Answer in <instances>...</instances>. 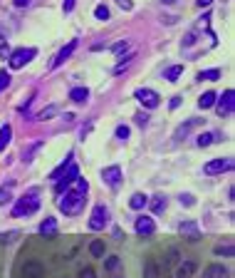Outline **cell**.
<instances>
[{"label":"cell","mask_w":235,"mask_h":278,"mask_svg":"<svg viewBox=\"0 0 235 278\" xmlns=\"http://www.w3.org/2000/svg\"><path fill=\"white\" fill-rule=\"evenodd\" d=\"M213 253H215V256H233V246H230V244H228V246H215Z\"/></svg>","instance_id":"obj_35"},{"label":"cell","mask_w":235,"mask_h":278,"mask_svg":"<svg viewBox=\"0 0 235 278\" xmlns=\"http://www.w3.org/2000/svg\"><path fill=\"white\" fill-rule=\"evenodd\" d=\"M183 75V65H171L166 72H164V80H169V82H178V77Z\"/></svg>","instance_id":"obj_26"},{"label":"cell","mask_w":235,"mask_h":278,"mask_svg":"<svg viewBox=\"0 0 235 278\" xmlns=\"http://www.w3.org/2000/svg\"><path fill=\"white\" fill-rule=\"evenodd\" d=\"M20 276H23V278H45V266H42L37 258H30V261L23 263Z\"/></svg>","instance_id":"obj_9"},{"label":"cell","mask_w":235,"mask_h":278,"mask_svg":"<svg viewBox=\"0 0 235 278\" xmlns=\"http://www.w3.org/2000/svg\"><path fill=\"white\" fill-rule=\"evenodd\" d=\"M126 50H129V42H126V40H119V42L112 45V52H114V55H121V52H126Z\"/></svg>","instance_id":"obj_33"},{"label":"cell","mask_w":235,"mask_h":278,"mask_svg":"<svg viewBox=\"0 0 235 278\" xmlns=\"http://www.w3.org/2000/svg\"><path fill=\"white\" fill-rule=\"evenodd\" d=\"M129 132H131V129H129L126 124H119V127H117V132H114V134H117V139H121V142H126V139H129Z\"/></svg>","instance_id":"obj_34"},{"label":"cell","mask_w":235,"mask_h":278,"mask_svg":"<svg viewBox=\"0 0 235 278\" xmlns=\"http://www.w3.org/2000/svg\"><path fill=\"white\" fill-rule=\"evenodd\" d=\"M233 169V159L230 156H218V159H210L203 164V174L206 177H215V174H223V172H230Z\"/></svg>","instance_id":"obj_5"},{"label":"cell","mask_w":235,"mask_h":278,"mask_svg":"<svg viewBox=\"0 0 235 278\" xmlns=\"http://www.w3.org/2000/svg\"><path fill=\"white\" fill-rule=\"evenodd\" d=\"M117 3L124 8V10H134V3H131V0H117Z\"/></svg>","instance_id":"obj_44"},{"label":"cell","mask_w":235,"mask_h":278,"mask_svg":"<svg viewBox=\"0 0 235 278\" xmlns=\"http://www.w3.org/2000/svg\"><path fill=\"white\" fill-rule=\"evenodd\" d=\"M10 139H13V127L10 124H3L0 127V152L10 144Z\"/></svg>","instance_id":"obj_25"},{"label":"cell","mask_w":235,"mask_h":278,"mask_svg":"<svg viewBox=\"0 0 235 278\" xmlns=\"http://www.w3.org/2000/svg\"><path fill=\"white\" fill-rule=\"evenodd\" d=\"M119 266H121V258H119V256H112V258L104 261V268H107V271H117Z\"/></svg>","instance_id":"obj_32"},{"label":"cell","mask_w":235,"mask_h":278,"mask_svg":"<svg viewBox=\"0 0 235 278\" xmlns=\"http://www.w3.org/2000/svg\"><path fill=\"white\" fill-rule=\"evenodd\" d=\"M134 120H136V124H139V127H146V124H148V117L144 115V112H139V115H136Z\"/></svg>","instance_id":"obj_41"},{"label":"cell","mask_w":235,"mask_h":278,"mask_svg":"<svg viewBox=\"0 0 235 278\" xmlns=\"http://www.w3.org/2000/svg\"><path fill=\"white\" fill-rule=\"evenodd\" d=\"M223 139V134L220 132H203V134H198L196 137V144L201 147V149H206L210 144H215V142H220Z\"/></svg>","instance_id":"obj_14"},{"label":"cell","mask_w":235,"mask_h":278,"mask_svg":"<svg viewBox=\"0 0 235 278\" xmlns=\"http://www.w3.org/2000/svg\"><path fill=\"white\" fill-rule=\"evenodd\" d=\"M134 97L146 107V109H156L159 104H161V94L156 92V90H148V87H141V90H136Z\"/></svg>","instance_id":"obj_8"},{"label":"cell","mask_w":235,"mask_h":278,"mask_svg":"<svg viewBox=\"0 0 235 278\" xmlns=\"http://www.w3.org/2000/svg\"><path fill=\"white\" fill-rule=\"evenodd\" d=\"M161 3H166V5H174V3H176V0H161Z\"/></svg>","instance_id":"obj_49"},{"label":"cell","mask_w":235,"mask_h":278,"mask_svg":"<svg viewBox=\"0 0 235 278\" xmlns=\"http://www.w3.org/2000/svg\"><path fill=\"white\" fill-rule=\"evenodd\" d=\"M131 58H134V55H129V58H126L124 62H119L117 67H114V75H121V72H124V70H126V67L131 65Z\"/></svg>","instance_id":"obj_38"},{"label":"cell","mask_w":235,"mask_h":278,"mask_svg":"<svg viewBox=\"0 0 235 278\" xmlns=\"http://www.w3.org/2000/svg\"><path fill=\"white\" fill-rule=\"evenodd\" d=\"M72 161H74V154H72V152H69V154H67V159H64V161H62V164H59L57 169H55V172H50V177H47V179H52V182H57L59 177H62V174H64V169H67V166H69V164H72Z\"/></svg>","instance_id":"obj_21"},{"label":"cell","mask_w":235,"mask_h":278,"mask_svg":"<svg viewBox=\"0 0 235 278\" xmlns=\"http://www.w3.org/2000/svg\"><path fill=\"white\" fill-rule=\"evenodd\" d=\"M107 224H109V209L104 204H97L92 209V216H89V229L92 231H102Z\"/></svg>","instance_id":"obj_6"},{"label":"cell","mask_w":235,"mask_h":278,"mask_svg":"<svg viewBox=\"0 0 235 278\" xmlns=\"http://www.w3.org/2000/svg\"><path fill=\"white\" fill-rule=\"evenodd\" d=\"M166 204H169L166 196H164V194H156V196L151 199V211H153V214H164V211H166Z\"/></svg>","instance_id":"obj_22"},{"label":"cell","mask_w":235,"mask_h":278,"mask_svg":"<svg viewBox=\"0 0 235 278\" xmlns=\"http://www.w3.org/2000/svg\"><path fill=\"white\" fill-rule=\"evenodd\" d=\"M89 191V184L87 179H82V177H77V182L69 186L67 191H62L57 199V206L62 214H67V216H74V214H80L82 209H85V196H87Z\"/></svg>","instance_id":"obj_1"},{"label":"cell","mask_w":235,"mask_h":278,"mask_svg":"<svg viewBox=\"0 0 235 278\" xmlns=\"http://www.w3.org/2000/svg\"><path fill=\"white\" fill-rule=\"evenodd\" d=\"M178 201H181L183 206H193V204H196V199H193V194H181V196H178Z\"/></svg>","instance_id":"obj_37"},{"label":"cell","mask_w":235,"mask_h":278,"mask_svg":"<svg viewBox=\"0 0 235 278\" xmlns=\"http://www.w3.org/2000/svg\"><path fill=\"white\" fill-rule=\"evenodd\" d=\"M178 104H181V97H174V99H171V109H176Z\"/></svg>","instance_id":"obj_47"},{"label":"cell","mask_w":235,"mask_h":278,"mask_svg":"<svg viewBox=\"0 0 235 278\" xmlns=\"http://www.w3.org/2000/svg\"><path fill=\"white\" fill-rule=\"evenodd\" d=\"M201 122H203V120H188V122H183V124H181V127L176 129L174 139H186V137H188V134H191V132H193V129H196V127H198Z\"/></svg>","instance_id":"obj_17"},{"label":"cell","mask_w":235,"mask_h":278,"mask_svg":"<svg viewBox=\"0 0 235 278\" xmlns=\"http://www.w3.org/2000/svg\"><path fill=\"white\" fill-rule=\"evenodd\" d=\"M104 251H107L104 241H92V244H89V253H92L94 258H102V256H104Z\"/></svg>","instance_id":"obj_29"},{"label":"cell","mask_w":235,"mask_h":278,"mask_svg":"<svg viewBox=\"0 0 235 278\" xmlns=\"http://www.w3.org/2000/svg\"><path fill=\"white\" fill-rule=\"evenodd\" d=\"M220 70L218 67H213V70H203V72H198V80L201 82H215V80H220Z\"/></svg>","instance_id":"obj_24"},{"label":"cell","mask_w":235,"mask_h":278,"mask_svg":"<svg viewBox=\"0 0 235 278\" xmlns=\"http://www.w3.org/2000/svg\"><path fill=\"white\" fill-rule=\"evenodd\" d=\"M203 278H230V271L225 266H220V263H210L203 271Z\"/></svg>","instance_id":"obj_15"},{"label":"cell","mask_w":235,"mask_h":278,"mask_svg":"<svg viewBox=\"0 0 235 278\" xmlns=\"http://www.w3.org/2000/svg\"><path fill=\"white\" fill-rule=\"evenodd\" d=\"M178 231H181L183 239H191V241H198V239H201V229H198L196 221H181Z\"/></svg>","instance_id":"obj_12"},{"label":"cell","mask_w":235,"mask_h":278,"mask_svg":"<svg viewBox=\"0 0 235 278\" xmlns=\"http://www.w3.org/2000/svg\"><path fill=\"white\" fill-rule=\"evenodd\" d=\"M144 278H161V266L156 258H146L144 263Z\"/></svg>","instance_id":"obj_18"},{"label":"cell","mask_w":235,"mask_h":278,"mask_svg":"<svg viewBox=\"0 0 235 278\" xmlns=\"http://www.w3.org/2000/svg\"><path fill=\"white\" fill-rule=\"evenodd\" d=\"M40 234L45 236V239H52V236H57V218L47 216L42 224H40Z\"/></svg>","instance_id":"obj_16"},{"label":"cell","mask_w":235,"mask_h":278,"mask_svg":"<svg viewBox=\"0 0 235 278\" xmlns=\"http://www.w3.org/2000/svg\"><path fill=\"white\" fill-rule=\"evenodd\" d=\"M13 182H8L5 186H0V206H5V204H10L13 201Z\"/></svg>","instance_id":"obj_27"},{"label":"cell","mask_w":235,"mask_h":278,"mask_svg":"<svg viewBox=\"0 0 235 278\" xmlns=\"http://www.w3.org/2000/svg\"><path fill=\"white\" fill-rule=\"evenodd\" d=\"M37 209H40V196H37V191H28V194H23V196L15 201V206H13V216L15 218L32 216Z\"/></svg>","instance_id":"obj_2"},{"label":"cell","mask_w":235,"mask_h":278,"mask_svg":"<svg viewBox=\"0 0 235 278\" xmlns=\"http://www.w3.org/2000/svg\"><path fill=\"white\" fill-rule=\"evenodd\" d=\"M15 236H18V231H8V234H0V244H10Z\"/></svg>","instance_id":"obj_39"},{"label":"cell","mask_w":235,"mask_h":278,"mask_svg":"<svg viewBox=\"0 0 235 278\" xmlns=\"http://www.w3.org/2000/svg\"><path fill=\"white\" fill-rule=\"evenodd\" d=\"M62 10H64V13H72V10H74V0H64V3H62Z\"/></svg>","instance_id":"obj_42"},{"label":"cell","mask_w":235,"mask_h":278,"mask_svg":"<svg viewBox=\"0 0 235 278\" xmlns=\"http://www.w3.org/2000/svg\"><path fill=\"white\" fill-rule=\"evenodd\" d=\"M134 231L139 234V236H153V231H156V224H153V218L151 216H136L134 221Z\"/></svg>","instance_id":"obj_11"},{"label":"cell","mask_w":235,"mask_h":278,"mask_svg":"<svg viewBox=\"0 0 235 278\" xmlns=\"http://www.w3.org/2000/svg\"><path fill=\"white\" fill-rule=\"evenodd\" d=\"M40 147H42V142H37V144H32V147H30V152H28V154H25V161H32V154H35V152H37Z\"/></svg>","instance_id":"obj_40"},{"label":"cell","mask_w":235,"mask_h":278,"mask_svg":"<svg viewBox=\"0 0 235 278\" xmlns=\"http://www.w3.org/2000/svg\"><path fill=\"white\" fill-rule=\"evenodd\" d=\"M210 3H213V0H196V5H198V8H208Z\"/></svg>","instance_id":"obj_46"},{"label":"cell","mask_w":235,"mask_h":278,"mask_svg":"<svg viewBox=\"0 0 235 278\" xmlns=\"http://www.w3.org/2000/svg\"><path fill=\"white\" fill-rule=\"evenodd\" d=\"M77 45H80L77 40H69V42H67V45H64V47H62V50L57 52V58L52 60V70H57L59 65H62V62H64L67 58H69V55H72V52H74V50H77Z\"/></svg>","instance_id":"obj_13"},{"label":"cell","mask_w":235,"mask_h":278,"mask_svg":"<svg viewBox=\"0 0 235 278\" xmlns=\"http://www.w3.org/2000/svg\"><path fill=\"white\" fill-rule=\"evenodd\" d=\"M94 18L97 20H109V8L107 5H97L94 8Z\"/></svg>","instance_id":"obj_31"},{"label":"cell","mask_w":235,"mask_h":278,"mask_svg":"<svg viewBox=\"0 0 235 278\" xmlns=\"http://www.w3.org/2000/svg\"><path fill=\"white\" fill-rule=\"evenodd\" d=\"M102 182L112 189H117L119 182H121V166L119 164H112V166H104L102 169Z\"/></svg>","instance_id":"obj_10"},{"label":"cell","mask_w":235,"mask_h":278,"mask_svg":"<svg viewBox=\"0 0 235 278\" xmlns=\"http://www.w3.org/2000/svg\"><path fill=\"white\" fill-rule=\"evenodd\" d=\"M215 99H218L215 92H203V94H201V99H198V107H201V109H208V107H213V104H215Z\"/></svg>","instance_id":"obj_28"},{"label":"cell","mask_w":235,"mask_h":278,"mask_svg":"<svg viewBox=\"0 0 235 278\" xmlns=\"http://www.w3.org/2000/svg\"><path fill=\"white\" fill-rule=\"evenodd\" d=\"M57 112H59V107H57V104H50V107H45L42 112H37V120H42V122H45V120H50V117H55Z\"/></svg>","instance_id":"obj_30"},{"label":"cell","mask_w":235,"mask_h":278,"mask_svg":"<svg viewBox=\"0 0 235 278\" xmlns=\"http://www.w3.org/2000/svg\"><path fill=\"white\" fill-rule=\"evenodd\" d=\"M69 99L77 102V104H82V102L89 99V90L87 87H74V90H69Z\"/></svg>","instance_id":"obj_23"},{"label":"cell","mask_w":235,"mask_h":278,"mask_svg":"<svg viewBox=\"0 0 235 278\" xmlns=\"http://www.w3.org/2000/svg\"><path fill=\"white\" fill-rule=\"evenodd\" d=\"M80 278H97V273H94L92 268H82V271H80Z\"/></svg>","instance_id":"obj_43"},{"label":"cell","mask_w":235,"mask_h":278,"mask_svg":"<svg viewBox=\"0 0 235 278\" xmlns=\"http://www.w3.org/2000/svg\"><path fill=\"white\" fill-rule=\"evenodd\" d=\"M193 42H196V35H193V32H188V35H186V40H183V45H193Z\"/></svg>","instance_id":"obj_45"},{"label":"cell","mask_w":235,"mask_h":278,"mask_svg":"<svg viewBox=\"0 0 235 278\" xmlns=\"http://www.w3.org/2000/svg\"><path fill=\"white\" fill-rule=\"evenodd\" d=\"M13 3H15V5H18V8H25V5H28L30 0H13Z\"/></svg>","instance_id":"obj_48"},{"label":"cell","mask_w":235,"mask_h":278,"mask_svg":"<svg viewBox=\"0 0 235 278\" xmlns=\"http://www.w3.org/2000/svg\"><path fill=\"white\" fill-rule=\"evenodd\" d=\"M196 273V261H183L176 268V278H191Z\"/></svg>","instance_id":"obj_19"},{"label":"cell","mask_w":235,"mask_h":278,"mask_svg":"<svg viewBox=\"0 0 235 278\" xmlns=\"http://www.w3.org/2000/svg\"><path fill=\"white\" fill-rule=\"evenodd\" d=\"M35 55H37L35 47H18V50H13V52L8 55V65H10V70H20V67H25L28 62H32Z\"/></svg>","instance_id":"obj_3"},{"label":"cell","mask_w":235,"mask_h":278,"mask_svg":"<svg viewBox=\"0 0 235 278\" xmlns=\"http://www.w3.org/2000/svg\"><path fill=\"white\" fill-rule=\"evenodd\" d=\"M77 177H80V166H77V161H72V164H69V166L64 169V174H62L57 182H55V194L59 196L62 191H67L69 186L77 182Z\"/></svg>","instance_id":"obj_4"},{"label":"cell","mask_w":235,"mask_h":278,"mask_svg":"<svg viewBox=\"0 0 235 278\" xmlns=\"http://www.w3.org/2000/svg\"><path fill=\"white\" fill-rule=\"evenodd\" d=\"M146 204H148V196H146V194H141V191H136V194L129 199V206H131L134 211H141Z\"/></svg>","instance_id":"obj_20"},{"label":"cell","mask_w":235,"mask_h":278,"mask_svg":"<svg viewBox=\"0 0 235 278\" xmlns=\"http://www.w3.org/2000/svg\"><path fill=\"white\" fill-rule=\"evenodd\" d=\"M233 109H235V92L233 90H225L220 94V99H215V112L220 117H230Z\"/></svg>","instance_id":"obj_7"},{"label":"cell","mask_w":235,"mask_h":278,"mask_svg":"<svg viewBox=\"0 0 235 278\" xmlns=\"http://www.w3.org/2000/svg\"><path fill=\"white\" fill-rule=\"evenodd\" d=\"M8 85H10V72H8V70H0V92H3Z\"/></svg>","instance_id":"obj_36"}]
</instances>
